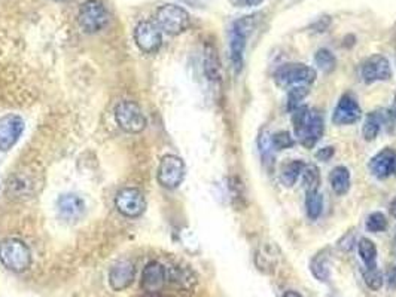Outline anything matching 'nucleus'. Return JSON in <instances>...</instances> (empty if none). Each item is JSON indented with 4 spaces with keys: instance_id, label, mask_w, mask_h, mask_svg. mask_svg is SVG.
<instances>
[{
    "instance_id": "f257e3e1",
    "label": "nucleus",
    "mask_w": 396,
    "mask_h": 297,
    "mask_svg": "<svg viewBox=\"0 0 396 297\" xmlns=\"http://www.w3.org/2000/svg\"><path fill=\"white\" fill-rule=\"evenodd\" d=\"M292 125L295 137L305 149H313L323 137L325 124L320 113L301 106L292 112Z\"/></svg>"
},
{
    "instance_id": "f03ea898",
    "label": "nucleus",
    "mask_w": 396,
    "mask_h": 297,
    "mask_svg": "<svg viewBox=\"0 0 396 297\" xmlns=\"http://www.w3.org/2000/svg\"><path fill=\"white\" fill-rule=\"evenodd\" d=\"M258 20H260V14L246 15L243 19L234 21L230 30V60L237 73L243 68L248 41L252 36Z\"/></svg>"
},
{
    "instance_id": "7ed1b4c3",
    "label": "nucleus",
    "mask_w": 396,
    "mask_h": 297,
    "mask_svg": "<svg viewBox=\"0 0 396 297\" xmlns=\"http://www.w3.org/2000/svg\"><path fill=\"white\" fill-rule=\"evenodd\" d=\"M31 251L24 241L8 238L0 242V261L11 272H26L31 266Z\"/></svg>"
},
{
    "instance_id": "20e7f679",
    "label": "nucleus",
    "mask_w": 396,
    "mask_h": 297,
    "mask_svg": "<svg viewBox=\"0 0 396 297\" xmlns=\"http://www.w3.org/2000/svg\"><path fill=\"white\" fill-rule=\"evenodd\" d=\"M274 80L283 90H292L297 88V86H310L316 80V70L300 63L283 64L275 70Z\"/></svg>"
},
{
    "instance_id": "39448f33",
    "label": "nucleus",
    "mask_w": 396,
    "mask_h": 297,
    "mask_svg": "<svg viewBox=\"0 0 396 297\" xmlns=\"http://www.w3.org/2000/svg\"><path fill=\"white\" fill-rule=\"evenodd\" d=\"M155 23L158 24L161 31H166L171 36L183 33L189 24H191V16L182 8L175 4H166L157 9L155 14Z\"/></svg>"
},
{
    "instance_id": "423d86ee",
    "label": "nucleus",
    "mask_w": 396,
    "mask_h": 297,
    "mask_svg": "<svg viewBox=\"0 0 396 297\" xmlns=\"http://www.w3.org/2000/svg\"><path fill=\"white\" fill-rule=\"evenodd\" d=\"M115 119L119 128L128 134H139L146 128V118L134 101L124 100L119 103L115 109Z\"/></svg>"
},
{
    "instance_id": "0eeeda50",
    "label": "nucleus",
    "mask_w": 396,
    "mask_h": 297,
    "mask_svg": "<svg viewBox=\"0 0 396 297\" xmlns=\"http://www.w3.org/2000/svg\"><path fill=\"white\" fill-rule=\"evenodd\" d=\"M78 21L85 33H98L106 27L109 14L100 0H87L79 11Z\"/></svg>"
},
{
    "instance_id": "6e6552de",
    "label": "nucleus",
    "mask_w": 396,
    "mask_h": 297,
    "mask_svg": "<svg viewBox=\"0 0 396 297\" xmlns=\"http://www.w3.org/2000/svg\"><path fill=\"white\" fill-rule=\"evenodd\" d=\"M115 207L124 217H141L146 208L145 195L142 194V190L136 187H124L116 194Z\"/></svg>"
},
{
    "instance_id": "1a4fd4ad",
    "label": "nucleus",
    "mask_w": 396,
    "mask_h": 297,
    "mask_svg": "<svg viewBox=\"0 0 396 297\" xmlns=\"http://www.w3.org/2000/svg\"><path fill=\"white\" fill-rule=\"evenodd\" d=\"M134 42L141 51L153 54L163 45V31L155 21H141L134 28Z\"/></svg>"
},
{
    "instance_id": "9d476101",
    "label": "nucleus",
    "mask_w": 396,
    "mask_h": 297,
    "mask_svg": "<svg viewBox=\"0 0 396 297\" xmlns=\"http://www.w3.org/2000/svg\"><path fill=\"white\" fill-rule=\"evenodd\" d=\"M158 183L166 189H176L185 179V164L176 155H166L160 162Z\"/></svg>"
},
{
    "instance_id": "9b49d317",
    "label": "nucleus",
    "mask_w": 396,
    "mask_h": 297,
    "mask_svg": "<svg viewBox=\"0 0 396 297\" xmlns=\"http://www.w3.org/2000/svg\"><path fill=\"white\" fill-rule=\"evenodd\" d=\"M24 131V120L19 115L0 118V152L11 150Z\"/></svg>"
},
{
    "instance_id": "f8f14e48",
    "label": "nucleus",
    "mask_w": 396,
    "mask_h": 297,
    "mask_svg": "<svg viewBox=\"0 0 396 297\" xmlns=\"http://www.w3.org/2000/svg\"><path fill=\"white\" fill-rule=\"evenodd\" d=\"M362 116V110L357 100L352 94H344L332 115V122L335 125H353Z\"/></svg>"
},
{
    "instance_id": "ddd939ff",
    "label": "nucleus",
    "mask_w": 396,
    "mask_h": 297,
    "mask_svg": "<svg viewBox=\"0 0 396 297\" xmlns=\"http://www.w3.org/2000/svg\"><path fill=\"white\" fill-rule=\"evenodd\" d=\"M167 284V266L160 261H149L142 273L141 287L149 294H157Z\"/></svg>"
},
{
    "instance_id": "4468645a",
    "label": "nucleus",
    "mask_w": 396,
    "mask_h": 297,
    "mask_svg": "<svg viewBox=\"0 0 396 297\" xmlns=\"http://www.w3.org/2000/svg\"><path fill=\"white\" fill-rule=\"evenodd\" d=\"M362 78L367 83L383 82L392 78V67L386 57L372 56L362 66Z\"/></svg>"
},
{
    "instance_id": "2eb2a0df",
    "label": "nucleus",
    "mask_w": 396,
    "mask_h": 297,
    "mask_svg": "<svg viewBox=\"0 0 396 297\" xmlns=\"http://www.w3.org/2000/svg\"><path fill=\"white\" fill-rule=\"evenodd\" d=\"M136 278V268L128 260H119L109 271V284L112 290L123 291L128 288Z\"/></svg>"
},
{
    "instance_id": "dca6fc26",
    "label": "nucleus",
    "mask_w": 396,
    "mask_h": 297,
    "mask_svg": "<svg viewBox=\"0 0 396 297\" xmlns=\"http://www.w3.org/2000/svg\"><path fill=\"white\" fill-rule=\"evenodd\" d=\"M396 170V152L390 147L378 152L370 161V171L377 179H387Z\"/></svg>"
},
{
    "instance_id": "f3484780",
    "label": "nucleus",
    "mask_w": 396,
    "mask_h": 297,
    "mask_svg": "<svg viewBox=\"0 0 396 297\" xmlns=\"http://www.w3.org/2000/svg\"><path fill=\"white\" fill-rule=\"evenodd\" d=\"M57 205H59L60 216L67 222L78 220L83 214V209H85V202L82 201V198L73 194L61 195L59 198Z\"/></svg>"
},
{
    "instance_id": "a211bd4d",
    "label": "nucleus",
    "mask_w": 396,
    "mask_h": 297,
    "mask_svg": "<svg viewBox=\"0 0 396 297\" xmlns=\"http://www.w3.org/2000/svg\"><path fill=\"white\" fill-rule=\"evenodd\" d=\"M167 283L173 284L179 288L189 290L196 284V275L182 266H170L167 268Z\"/></svg>"
},
{
    "instance_id": "6ab92c4d",
    "label": "nucleus",
    "mask_w": 396,
    "mask_h": 297,
    "mask_svg": "<svg viewBox=\"0 0 396 297\" xmlns=\"http://www.w3.org/2000/svg\"><path fill=\"white\" fill-rule=\"evenodd\" d=\"M310 271L315 275V278L320 283H328L331 278V261L330 256L326 251L318 253L310 264Z\"/></svg>"
},
{
    "instance_id": "aec40b11",
    "label": "nucleus",
    "mask_w": 396,
    "mask_h": 297,
    "mask_svg": "<svg viewBox=\"0 0 396 297\" xmlns=\"http://www.w3.org/2000/svg\"><path fill=\"white\" fill-rule=\"evenodd\" d=\"M330 183L337 195H346L350 189V171L346 167H337L330 174Z\"/></svg>"
},
{
    "instance_id": "412c9836",
    "label": "nucleus",
    "mask_w": 396,
    "mask_h": 297,
    "mask_svg": "<svg viewBox=\"0 0 396 297\" xmlns=\"http://www.w3.org/2000/svg\"><path fill=\"white\" fill-rule=\"evenodd\" d=\"M304 167H305V164L303 161H298V160L285 164L282 167V170H280V180H282V183L286 187L294 186L298 182V179L301 177Z\"/></svg>"
},
{
    "instance_id": "4be33fe9",
    "label": "nucleus",
    "mask_w": 396,
    "mask_h": 297,
    "mask_svg": "<svg viewBox=\"0 0 396 297\" xmlns=\"http://www.w3.org/2000/svg\"><path fill=\"white\" fill-rule=\"evenodd\" d=\"M278 259L279 256L275 247L270 246V244H264V246L256 253V265L263 271L274 269L275 264H278Z\"/></svg>"
},
{
    "instance_id": "5701e85b",
    "label": "nucleus",
    "mask_w": 396,
    "mask_h": 297,
    "mask_svg": "<svg viewBox=\"0 0 396 297\" xmlns=\"http://www.w3.org/2000/svg\"><path fill=\"white\" fill-rule=\"evenodd\" d=\"M301 184L304 187L305 192H313V190H319L320 186V171L316 165L310 164L305 165L301 174Z\"/></svg>"
},
{
    "instance_id": "b1692460",
    "label": "nucleus",
    "mask_w": 396,
    "mask_h": 297,
    "mask_svg": "<svg viewBox=\"0 0 396 297\" xmlns=\"http://www.w3.org/2000/svg\"><path fill=\"white\" fill-rule=\"evenodd\" d=\"M305 212L310 220H318L323 209V198L318 190L305 192Z\"/></svg>"
},
{
    "instance_id": "393cba45",
    "label": "nucleus",
    "mask_w": 396,
    "mask_h": 297,
    "mask_svg": "<svg viewBox=\"0 0 396 297\" xmlns=\"http://www.w3.org/2000/svg\"><path fill=\"white\" fill-rule=\"evenodd\" d=\"M357 251L360 260L364 261V266L377 265V247L371 239L360 238L357 242Z\"/></svg>"
},
{
    "instance_id": "a878e982",
    "label": "nucleus",
    "mask_w": 396,
    "mask_h": 297,
    "mask_svg": "<svg viewBox=\"0 0 396 297\" xmlns=\"http://www.w3.org/2000/svg\"><path fill=\"white\" fill-rule=\"evenodd\" d=\"M362 276H364V281L368 286V288L377 291V290H380L383 287L385 275H383V272L380 269L377 268V265L364 266Z\"/></svg>"
},
{
    "instance_id": "bb28decb",
    "label": "nucleus",
    "mask_w": 396,
    "mask_h": 297,
    "mask_svg": "<svg viewBox=\"0 0 396 297\" xmlns=\"http://www.w3.org/2000/svg\"><path fill=\"white\" fill-rule=\"evenodd\" d=\"M315 61H316V66L322 70L323 73H331L337 67V60H335L334 54L330 49H325V48H322L316 52Z\"/></svg>"
},
{
    "instance_id": "cd10ccee",
    "label": "nucleus",
    "mask_w": 396,
    "mask_h": 297,
    "mask_svg": "<svg viewBox=\"0 0 396 297\" xmlns=\"http://www.w3.org/2000/svg\"><path fill=\"white\" fill-rule=\"evenodd\" d=\"M271 146L274 150H286L289 147L295 146V138L292 137V134L289 131H279V132L273 134Z\"/></svg>"
},
{
    "instance_id": "c85d7f7f",
    "label": "nucleus",
    "mask_w": 396,
    "mask_h": 297,
    "mask_svg": "<svg viewBox=\"0 0 396 297\" xmlns=\"http://www.w3.org/2000/svg\"><path fill=\"white\" fill-rule=\"evenodd\" d=\"M308 94V86H297V88L289 90L288 94V110L294 112L295 109L301 108V101Z\"/></svg>"
},
{
    "instance_id": "c756f323",
    "label": "nucleus",
    "mask_w": 396,
    "mask_h": 297,
    "mask_svg": "<svg viewBox=\"0 0 396 297\" xmlns=\"http://www.w3.org/2000/svg\"><path fill=\"white\" fill-rule=\"evenodd\" d=\"M386 228H387V219H386V216L383 213L375 212V213L368 216V219H367V229L370 232L378 234V232H383Z\"/></svg>"
},
{
    "instance_id": "7c9ffc66",
    "label": "nucleus",
    "mask_w": 396,
    "mask_h": 297,
    "mask_svg": "<svg viewBox=\"0 0 396 297\" xmlns=\"http://www.w3.org/2000/svg\"><path fill=\"white\" fill-rule=\"evenodd\" d=\"M205 73H208L209 79H216L219 76V63L215 56L213 49L205 51Z\"/></svg>"
},
{
    "instance_id": "2f4dec72",
    "label": "nucleus",
    "mask_w": 396,
    "mask_h": 297,
    "mask_svg": "<svg viewBox=\"0 0 396 297\" xmlns=\"http://www.w3.org/2000/svg\"><path fill=\"white\" fill-rule=\"evenodd\" d=\"M260 150H261V155H263V160L264 162L267 164H273V146H271V137H268L267 134L265 135H261L260 137Z\"/></svg>"
},
{
    "instance_id": "473e14b6",
    "label": "nucleus",
    "mask_w": 396,
    "mask_h": 297,
    "mask_svg": "<svg viewBox=\"0 0 396 297\" xmlns=\"http://www.w3.org/2000/svg\"><path fill=\"white\" fill-rule=\"evenodd\" d=\"M385 281H386V284H387V287H389L390 290H396V268H395V266H390V268L386 271Z\"/></svg>"
},
{
    "instance_id": "72a5a7b5",
    "label": "nucleus",
    "mask_w": 396,
    "mask_h": 297,
    "mask_svg": "<svg viewBox=\"0 0 396 297\" xmlns=\"http://www.w3.org/2000/svg\"><path fill=\"white\" fill-rule=\"evenodd\" d=\"M332 156H334V147H331V146L323 147V149H320V150L316 153V158H318L319 161H323V162L330 161V160L332 158Z\"/></svg>"
},
{
    "instance_id": "f704fd0d",
    "label": "nucleus",
    "mask_w": 396,
    "mask_h": 297,
    "mask_svg": "<svg viewBox=\"0 0 396 297\" xmlns=\"http://www.w3.org/2000/svg\"><path fill=\"white\" fill-rule=\"evenodd\" d=\"M233 2L238 8H253V6H260L264 0H233Z\"/></svg>"
},
{
    "instance_id": "c9c22d12",
    "label": "nucleus",
    "mask_w": 396,
    "mask_h": 297,
    "mask_svg": "<svg viewBox=\"0 0 396 297\" xmlns=\"http://www.w3.org/2000/svg\"><path fill=\"white\" fill-rule=\"evenodd\" d=\"M282 297H303L298 291H294V290H288Z\"/></svg>"
},
{
    "instance_id": "e433bc0d",
    "label": "nucleus",
    "mask_w": 396,
    "mask_h": 297,
    "mask_svg": "<svg viewBox=\"0 0 396 297\" xmlns=\"http://www.w3.org/2000/svg\"><path fill=\"white\" fill-rule=\"evenodd\" d=\"M390 113L392 116L396 119V94H395V98H393V104H392V108H390Z\"/></svg>"
},
{
    "instance_id": "4c0bfd02",
    "label": "nucleus",
    "mask_w": 396,
    "mask_h": 297,
    "mask_svg": "<svg viewBox=\"0 0 396 297\" xmlns=\"http://www.w3.org/2000/svg\"><path fill=\"white\" fill-rule=\"evenodd\" d=\"M59 2H63V0H59Z\"/></svg>"
}]
</instances>
